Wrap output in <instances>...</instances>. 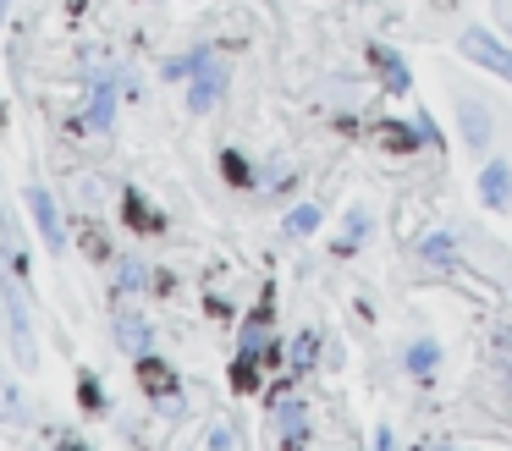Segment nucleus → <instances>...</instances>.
Listing matches in <instances>:
<instances>
[{
  "label": "nucleus",
  "mask_w": 512,
  "mask_h": 451,
  "mask_svg": "<svg viewBox=\"0 0 512 451\" xmlns=\"http://www.w3.org/2000/svg\"><path fill=\"white\" fill-rule=\"evenodd\" d=\"M182 72L193 77V88H188V110H193V116H210V110L221 105V94H226V66L215 61L210 50H193L188 61L171 66V77H182Z\"/></svg>",
  "instance_id": "f257e3e1"
},
{
  "label": "nucleus",
  "mask_w": 512,
  "mask_h": 451,
  "mask_svg": "<svg viewBox=\"0 0 512 451\" xmlns=\"http://www.w3.org/2000/svg\"><path fill=\"white\" fill-rule=\"evenodd\" d=\"M457 55L463 61H474L479 72L501 77V83H512V44L496 39L490 28H463V39H457Z\"/></svg>",
  "instance_id": "f03ea898"
},
{
  "label": "nucleus",
  "mask_w": 512,
  "mask_h": 451,
  "mask_svg": "<svg viewBox=\"0 0 512 451\" xmlns=\"http://www.w3.org/2000/svg\"><path fill=\"white\" fill-rule=\"evenodd\" d=\"M457 121H463V149L468 154H490V138H496V121H490V110L479 105L468 88H457Z\"/></svg>",
  "instance_id": "7ed1b4c3"
},
{
  "label": "nucleus",
  "mask_w": 512,
  "mask_h": 451,
  "mask_svg": "<svg viewBox=\"0 0 512 451\" xmlns=\"http://www.w3.org/2000/svg\"><path fill=\"white\" fill-rule=\"evenodd\" d=\"M479 204L485 209H512V165L507 160H485V171H479Z\"/></svg>",
  "instance_id": "20e7f679"
},
{
  "label": "nucleus",
  "mask_w": 512,
  "mask_h": 451,
  "mask_svg": "<svg viewBox=\"0 0 512 451\" xmlns=\"http://www.w3.org/2000/svg\"><path fill=\"white\" fill-rule=\"evenodd\" d=\"M369 66H375L380 72V83H386V94H408L413 88V72H408V61H402L397 50H391V44H369Z\"/></svg>",
  "instance_id": "39448f33"
},
{
  "label": "nucleus",
  "mask_w": 512,
  "mask_h": 451,
  "mask_svg": "<svg viewBox=\"0 0 512 451\" xmlns=\"http://www.w3.org/2000/svg\"><path fill=\"white\" fill-rule=\"evenodd\" d=\"M28 209H34V220H39V237H45V248H50V253H61V248H67V231H61L56 198H50L45 187H28Z\"/></svg>",
  "instance_id": "423d86ee"
},
{
  "label": "nucleus",
  "mask_w": 512,
  "mask_h": 451,
  "mask_svg": "<svg viewBox=\"0 0 512 451\" xmlns=\"http://www.w3.org/2000/svg\"><path fill=\"white\" fill-rule=\"evenodd\" d=\"M138 380H144V391L160 396V402H171V396H177V374H171L160 358H149V352H138Z\"/></svg>",
  "instance_id": "0eeeda50"
},
{
  "label": "nucleus",
  "mask_w": 512,
  "mask_h": 451,
  "mask_svg": "<svg viewBox=\"0 0 512 451\" xmlns=\"http://www.w3.org/2000/svg\"><path fill=\"white\" fill-rule=\"evenodd\" d=\"M276 435L287 440V446H298V440L309 435V402H281L276 407Z\"/></svg>",
  "instance_id": "6e6552de"
},
{
  "label": "nucleus",
  "mask_w": 512,
  "mask_h": 451,
  "mask_svg": "<svg viewBox=\"0 0 512 451\" xmlns=\"http://www.w3.org/2000/svg\"><path fill=\"white\" fill-rule=\"evenodd\" d=\"M402 363H408V374L430 380V374H435V363H441V347H435V341L424 336V341H413V347H408V358H402Z\"/></svg>",
  "instance_id": "1a4fd4ad"
},
{
  "label": "nucleus",
  "mask_w": 512,
  "mask_h": 451,
  "mask_svg": "<svg viewBox=\"0 0 512 451\" xmlns=\"http://www.w3.org/2000/svg\"><path fill=\"white\" fill-rule=\"evenodd\" d=\"M0 418H6V424H28V396L17 391L6 374H0Z\"/></svg>",
  "instance_id": "9d476101"
},
{
  "label": "nucleus",
  "mask_w": 512,
  "mask_h": 451,
  "mask_svg": "<svg viewBox=\"0 0 512 451\" xmlns=\"http://www.w3.org/2000/svg\"><path fill=\"white\" fill-rule=\"evenodd\" d=\"M111 116H116V88L100 83V88H94V99H89V116H83V121L105 132V127H111Z\"/></svg>",
  "instance_id": "9b49d317"
},
{
  "label": "nucleus",
  "mask_w": 512,
  "mask_h": 451,
  "mask_svg": "<svg viewBox=\"0 0 512 451\" xmlns=\"http://www.w3.org/2000/svg\"><path fill=\"white\" fill-rule=\"evenodd\" d=\"M314 363H320V330H303V336L292 341V374H309Z\"/></svg>",
  "instance_id": "f8f14e48"
},
{
  "label": "nucleus",
  "mask_w": 512,
  "mask_h": 451,
  "mask_svg": "<svg viewBox=\"0 0 512 451\" xmlns=\"http://www.w3.org/2000/svg\"><path fill=\"white\" fill-rule=\"evenodd\" d=\"M281 231H287V237H314V231H320V204H298L281 220Z\"/></svg>",
  "instance_id": "ddd939ff"
},
{
  "label": "nucleus",
  "mask_w": 512,
  "mask_h": 451,
  "mask_svg": "<svg viewBox=\"0 0 512 451\" xmlns=\"http://www.w3.org/2000/svg\"><path fill=\"white\" fill-rule=\"evenodd\" d=\"M116 341H122L127 352H144L149 347V325L138 314H122V319H116Z\"/></svg>",
  "instance_id": "4468645a"
},
{
  "label": "nucleus",
  "mask_w": 512,
  "mask_h": 451,
  "mask_svg": "<svg viewBox=\"0 0 512 451\" xmlns=\"http://www.w3.org/2000/svg\"><path fill=\"white\" fill-rule=\"evenodd\" d=\"M127 220H133L138 231H166V220H160L144 198H138V187H127Z\"/></svg>",
  "instance_id": "2eb2a0df"
},
{
  "label": "nucleus",
  "mask_w": 512,
  "mask_h": 451,
  "mask_svg": "<svg viewBox=\"0 0 512 451\" xmlns=\"http://www.w3.org/2000/svg\"><path fill=\"white\" fill-rule=\"evenodd\" d=\"M369 226H375V215H369V209H353V215H347V237H342V253H347V248H358V242L369 237Z\"/></svg>",
  "instance_id": "dca6fc26"
},
{
  "label": "nucleus",
  "mask_w": 512,
  "mask_h": 451,
  "mask_svg": "<svg viewBox=\"0 0 512 451\" xmlns=\"http://www.w3.org/2000/svg\"><path fill=\"white\" fill-rule=\"evenodd\" d=\"M424 259H430V264H452L457 259V242L452 237H430V242H424Z\"/></svg>",
  "instance_id": "f3484780"
},
{
  "label": "nucleus",
  "mask_w": 512,
  "mask_h": 451,
  "mask_svg": "<svg viewBox=\"0 0 512 451\" xmlns=\"http://www.w3.org/2000/svg\"><path fill=\"white\" fill-rule=\"evenodd\" d=\"M380 138H391V149H413V127H380Z\"/></svg>",
  "instance_id": "a211bd4d"
},
{
  "label": "nucleus",
  "mask_w": 512,
  "mask_h": 451,
  "mask_svg": "<svg viewBox=\"0 0 512 451\" xmlns=\"http://www.w3.org/2000/svg\"><path fill=\"white\" fill-rule=\"evenodd\" d=\"M122 286H127V292H138V286H144V264H138V259L122 264Z\"/></svg>",
  "instance_id": "6ab92c4d"
},
{
  "label": "nucleus",
  "mask_w": 512,
  "mask_h": 451,
  "mask_svg": "<svg viewBox=\"0 0 512 451\" xmlns=\"http://www.w3.org/2000/svg\"><path fill=\"white\" fill-rule=\"evenodd\" d=\"M210 446H215V451H232V446H237V435H232V429H215Z\"/></svg>",
  "instance_id": "aec40b11"
},
{
  "label": "nucleus",
  "mask_w": 512,
  "mask_h": 451,
  "mask_svg": "<svg viewBox=\"0 0 512 451\" xmlns=\"http://www.w3.org/2000/svg\"><path fill=\"white\" fill-rule=\"evenodd\" d=\"M496 22H501V33H512V0H496Z\"/></svg>",
  "instance_id": "412c9836"
},
{
  "label": "nucleus",
  "mask_w": 512,
  "mask_h": 451,
  "mask_svg": "<svg viewBox=\"0 0 512 451\" xmlns=\"http://www.w3.org/2000/svg\"><path fill=\"white\" fill-rule=\"evenodd\" d=\"M0 17H6V0H0Z\"/></svg>",
  "instance_id": "4be33fe9"
}]
</instances>
